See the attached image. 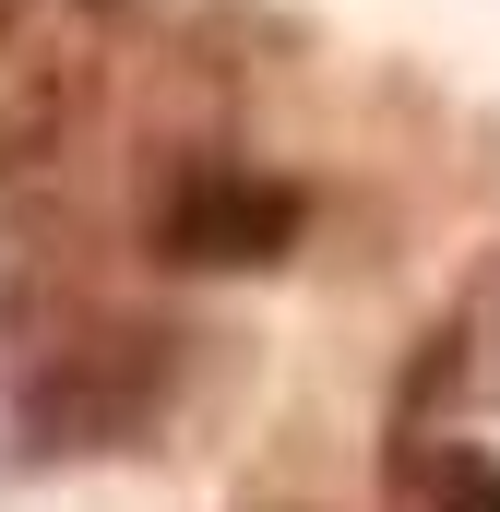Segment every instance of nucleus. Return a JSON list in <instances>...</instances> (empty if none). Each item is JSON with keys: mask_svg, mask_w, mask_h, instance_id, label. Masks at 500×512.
I'll return each instance as SVG.
<instances>
[{"mask_svg": "<svg viewBox=\"0 0 500 512\" xmlns=\"http://www.w3.org/2000/svg\"><path fill=\"white\" fill-rule=\"evenodd\" d=\"M179 382H191V334H179L167 310H108V298H96V310H72L48 346L12 358V405H0L12 465L48 477V465L143 453V441L167 429Z\"/></svg>", "mask_w": 500, "mask_h": 512, "instance_id": "obj_1", "label": "nucleus"}, {"mask_svg": "<svg viewBox=\"0 0 500 512\" xmlns=\"http://www.w3.org/2000/svg\"><path fill=\"white\" fill-rule=\"evenodd\" d=\"M310 239V191L250 155H179L143 203V251L167 274H274Z\"/></svg>", "mask_w": 500, "mask_h": 512, "instance_id": "obj_2", "label": "nucleus"}, {"mask_svg": "<svg viewBox=\"0 0 500 512\" xmlns=\"http://www.w3.org/2000/svg\"><path fill=\"white\" fill-rule=\"evenodd\" d=\"M96 12L108 0H0V191L48 179L96 120Z\"/></svg>", "mask_w": 500, "mask_h": 512, "instance_id": "obj_3", "label": "nucleus"}, {"mask_svg": "<svg viewBox=\"0 0 500 512\" xmlns=\"http://www.w3.org/2000/svg\"><path fill=\"white\" fill-rule=\"evenodd\" d=\"M72 310H96V274H84V215H72V203H48V191L24 179V203L0 215V346L24 358V346H48Z\"/></svg>", "mask_w": 500, "mask_h": 512, "instance_id": "obj_4", "label": "nucleus"}, {"mask_svg": "<svg viewBox=\"0 0 500 512\" xmlns=\"http://www.w3.org/2000/svg\"><path fill=\"white\" fill-rule=\"evenodd\" d=\"M405 501H417V512H500V453H477V441H441V453L405 477Z\"/></svg>", "mask_w": 500, "mask_h": 512, "instance_id": "obj_5", "label": "nucleus"}]
</instances>
